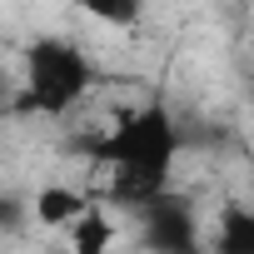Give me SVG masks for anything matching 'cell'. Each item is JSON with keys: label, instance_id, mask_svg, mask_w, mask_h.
Listing matches in <instances>:
<instances>
[{"label": "cell", "instance_id": "cell-9", "mask_svg": "<svg viewBox=\"0 0 254 254\" xmlns=\"http://www.w3.org/2000/svg\"><path fill=\"white\" fill-rule=\"evenodd\" d=\"M0 199H5V194H0Z\"/></svg>", "mask_w": 254, "mask_h": 254}, {"label": "cell", "instance_id": "cell-7", "mask_svg": "<svg viewBox=\"0 0 254 254\" xmlns=\"http://www.w3.org/2000/svg\"><path fill=\"white\" fill-rule=\"evenodd\" d=\"M145 5H150V0H75V10H80L85 20L110 25V30H130V25H140Z\"/></svg>", "mask_w": 254, "mask_h": 254}, {"label": "cell", "instance_id": "cell-2", "mask_svg": "<svg viewBox=\"0 0 254 254\" xmlns=\"http://www.w3.org/2000/svg\"><path fill=\"white\" fill-rule=\"evenodd\" d=\"M95 85V65L90 55L65 40V35H40L25 45L20 55V85H15V100L20 110L30 115H70Z\"/></svg>", "mask_w": 254, "mask_h": 254}, {"label": "cell", "instance_id": "cell-1", "mask_svg": "<svg viewBox=\"0 0 254 254\" xmlns=\"http://www.w3.org/2000/svg\"><path fill=\"white\" fill-rule=\"evenodd\" d=\"M95 160L110 170V199L115 204H150L160 194H170L175 180V160H180V125L170 115V105L150 100V105H130L110 120V130L100 135Z\"/></svg>", "mask_w": 254, "mask_h": 254}, {"label": "cell", "instance_id": "cell-4", "mask_svg": "<svg viewBox=\"0 0 254 254\" xmlns=\"http://www.w3.org/2000/svg\"><path fill=\"white\" fill-rule=\"evenodd\" d=\"M90 204H95V199H90L80 185L45 180V185L30 194V204H25V209H30V219H35L40 229H60V234H65V229H70V224H75V219H80Z\"/></svg>", "mask_w": 254, "mask_h": 254}, {"label": "cell", "instance_id": "cell-3", "mask_svg": "<svg viewBox=\"0 0 254 254\" xmlns=\"http://www.w3.org/2000/svg\"><path fill=\"white\" fill-rule=\"evenodd\" d=\"M140 234L155 254H199V224L180 194H160L140 204Z\"/></svg>", "mask_w": 254, "mask_h": 254}, {"label": "cell", "instance_id": "cell-8", "mask_svg": "<svg viewBox=\"0 0 254 254\" xmlns=\"http://www.w3.org/2000/svg\"><path fill=\"white\" fill-rule=\"evenodd\" d=\"M5 100H15V80H10L5 70H0V105H5Z\"/></svg>", "mask_w": 254, "mask_h": 254}, {"label": "cell", "instance_id": "cell-6", "mask_svg": "<svg viewBox=\"0 0 254 254\" xmlns=\"http://www.w3.org/2000/svg\"><path fill=\"white\" fill-rule=\"evenodd\" d=\"M209 249L214 254H254V209L239 199L219 204V214L209 224Z\"/></svg>", "mask_w": 254, "mask_h": 254}, {"label": "cell", "instance_id": "cell-5", "mask_svg": "<svg viewBox=\"0 0 254 254\" xmlns=\"http://www.w3.org/2000/svg\"><path fill=\"white\" fill-rule=\"evenodd\" d=\"M65 239H70V254H110V249L120 244V219H115V209L90 204V209L65 229Z\"/></svg>", "mask_w": 254, "mask_h": 254}]
</instances>
